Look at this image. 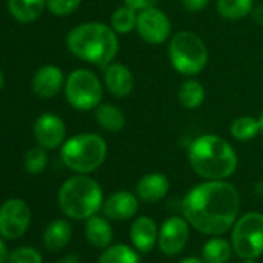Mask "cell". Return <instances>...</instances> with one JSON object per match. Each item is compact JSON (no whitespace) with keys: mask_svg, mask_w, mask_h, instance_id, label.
Wrapping results in <instances>:
<instances>
[{"mask_svg":"<svg viewBox=\"0 0 263 263\" xmlns=\"http://www.w3.org/2000/svg\"><path fill=\"white\" fill-rule=\"evenodd\" d=\"M240 195L224 180H206L192 187L183 200L187 223L206 235H223L237 221Z\"/></svg>","mask_w":263,"mask_h":263,"instance_id":"obj_1","label":"cell"},{"mask_svg":"<svg viewBox=\"0 0 263 263\" xmlns=\"http://www.w3.org/2000/svg\"><path fill=\"white\" fill-rule=\"evenodd\" d=\"M187 160L192 171L204 180H226L238 164L232 146L215 134L197 137L187 149Z\"/></svg>","mask_w":263,"mask_h":263,"instance_id":"obj_2","label":"cell"},{"mask_svg":"<svg viewBox=\"0 0 263 263\" xmlns=\"http://www.w3.org/2000/svg\"><path fill=\"white\" fill-rule=\"evenodd\" d=\"M67 47L73 56L105 68L118 54L119 42L115 30L101 22H84L67 34Z\"/></svg>","mask_w":263,"mask_h":263,"instance_id":"obj_3","label":"cell"},{"mask_svg":"<svg viewBox=\"0 0 263 263\" xmlns=\"http://www.w3.org/2000/svg\"><path fill=\"white\" fill-rule=\"evenodd\" d=\"M58 203L64 215L73 220H87L102 208V189L85 174L70 177L58 194Z\"/></svg>","mask_w":263,"mask_h":263,"instance_id":"obj_4","label":"cell"},{"mask_svg":"<svg viewBox=\"0 0 263 263\" xmlns=\"http://www.w3.org/2000/svg\"><path fill=\"white\" fill-rule=\"evenodd\" d=\"M107 157V143L98 134H79L68 138L61 149L64 164L76 174H91L102 166Z\"/></svg>","mask_w":263,"mask_h":263,"instance_id":"obj_5","label":"cell"},{"mask_svg":"<svg viewBox=\"0 0 263 263\" xmlns=\"http://www.w3.org/2000/svg\"><path fill=\"white\" fill-rule=\"evenodd\" d=\"M167 53L172 68L183 76L200 74L209 61L206 44L192 31H180L172 36Z\"/></svg>","mask_w":263,"mask_h":263,"instance_id":"obj_6","label":"cell"},{"mask_svg":"<svg viewBox=\"0 0 263 263\" xmlns=\"http://www.w3.org/2000/svg\"><path fill=\"white\" fill-rule=\"evenodd\" d=\"M64 91L68 104L81 111L95 110L102 101V84L99 78L87 68L71 71L65 79Z\"/></svg>","mask_w":263,"mask_h":263,"instance_id":"obj_7","label":"cell"},{"mask_svg":"<svg viewBox=\"0 0 263 263\" xmlns=\"http://www.w3.org/2000/svg\"><path fill=\"white\" fill-rule=\"evenodd\" d=\"M232 249L238 257L249 260L263 254V214L248 212L232 226Z\"/></svg>","mask_w":263,"mask_h":263,"instance_id":"obj_8","label":"cell"},{"mask_svg":"<svg viewBox=\"0 0 263 263\" xmlns=\"http://www.w3.org/2000/svg\"><path fill=\"white\" fill-rule=\"evenodd\" d=\"M31 223V209L21 198L7 200L0 206V235L7 240L21 238Z\"/></svg>","mask_w":263,"mask_h":263,"instance_id":"obj_9","label":"cell"},{"mask_svg":"<svg viewBox=\"0 0 263 263\" xmlns=\"http://www.w3.org/2000/svg\"><path fill=\"white\" fill-rule=\"evenodd\" d=\"M135 30L146 44L161 45L167 39H171L172 24L163 10L157 7H151V8L138 11Z\"/></svg>","mask_w":263,"mask_h":263,"instance_id":"obj_10","label":"cell"},{"mask_svg":"<svg viewBox=\"0 0 263 263\" xmlns=\"http://www.w3.org/2000/svg\"><path fill=\"white\" fill-rule=\"evenodd\" d=\"M189 223L181 217L167 218L158 231V248L164 255L180 254L189 240Z\"/></svg>","mask_w":263,"mask_h":263,"instance_id":"obj_11","label":"cell"},{"mask_svg":"<svg viewBox=\"0 0 263 263\" xmlns=\"http://www.w3.org/2000/svg\"><path fill=\"white\" fill-rule=\"evenodd\" d=\"M67 128L61 116L47 111L42 113L34 122V138L45 151H54L65 143Z\"/></svg>","mask_w":263,"mask_h":263,"instance_id":"obj_12","label":"cell"},{"mask_svg":"<svg viewBox=\"0 0 263 263\" xmlns=\"http://www.w3.org/2000/svg\"><path fill=\"white\" fill-rule=\"evenodd\" d=\"M138 211V197L128 191H118L113 192L104 203L102 212L108 220L113 221H124L132 217H135Z\"/></svg>","mask_w":263,"mask_h":263,"instance_id":"obj_13","label":"cell"},{"mask_svg":"<svg viewBox=\"0 0 263 263\" xmlns=\"http://www.w3.org/2000/svg\"><path fill=\"white\" fill-rule=\"evenodd\" d=\"M64 85H65L64 73L56 65L41 67L34 73L33 81H31V88L34 91V95H37L39 98H44V99L56 96L62 90Z\"/></svg>","mask_w":263,"mask_h":263,"instance_id":"obj_14","label":"cell"},{"mask_svg":"<svg viewBox=\"0 0 263 263\" xmlns=\"http://www.w3.org/2000/svg\"><path fill=\"white\" fill-rule=\"evenodd\" d=\"M104 70V84L110 95L116 98H125L135 87V78L132 71L119 62L108 64Z\"/></svg>","mask_w":263,"mask_h":263,"instance_id":"obj_15","label":"cell"},{"mask_svg":"<svg viewBox=\"0 0 263 263\" xmlns=\"http://www.w3.org/2000/svg\"><path fill=\"white\" fill-rule=\"evenodd\" d=\"M130 240L140 252H151L158 243V228L146 215L135 218L130 228Z\"/></svg>","mask_w":263,"mask_h":263,"instance_id":"obj_16","label":"cell"},{"mask_svg":"<svg viewBox=\"0 0 263 263\" xmlns=\"http://www.w3.org/2000/svg\"><path fill=\"white\" fill-rule=\"evenodd\" d=\"M171 183L164 174L151 172L141 177L137 184V197L144 203H157L163 200L169 192Z\"/></svg>","mask_w":263,"mask_h":263,"instance_id":"obj_17","label":"cell"},{"mask_svg":"<svg viewBox=\"0 0 263 263\" xmlns=\"http://www.w3.org/2000/svg\"><path fill=\"white\" fill-rule=\"evenodd\" d=\"M85 237L88 243H91L95 248L105 249L111 245L113 240V229L108 223L107 217L93 215L85 220Z\"/></svg>","mask_w":263,"mask_h":263,"instance_id":"obj_18","label":"cell"},{"mask_svg":"<svg viewBox=\"0 0 263 263\" xmlns=\"http://www.w3.org/2000/svg\"><path fill=\"white\" fill-rule=\"evenodd\" d=\"M47 7V0H8L11 16L21 24L37 21Z\"/></svg>","mask_w":263,"mask_h":263,"instance_id":"obj_19","label":"cell"},{"mask_svg":"<svg viewBox=\"0 0 263 263\" xmlns=\"http://www.w3.org/2000/svg\"><path fill=\"white\" fill-rule=\"evenodd\" d=\"M73 235V228L67 220L51 221L44 232V245L50 251H59L68 245Z\"/></svg>","mask_w":263,"mask_h":263,"instance_id":"obj_20","label":"cell"},{"mask_svg":"<svg viewBox=\"0 0 263 263\" xmlns=\"http://www.w3.org/2000/svg\"><path fill=\"white\" fill-rule=\"evenodd\" d=\"M95 119L98 125L107 132H121L125 127V116L122 110L113 104H99L95 108Z\"/></svg>","mask_w":263,"mask_h":263,"instance_id":"obj_21","label":"cell"},{"mask_svg":"<svg viewBox=\"0 0 263 263\" xmlns=\"http://www.w3.org/2000/svg\"><path fill=\"white\" fill-rule=\"evenodd\" d=\"M206 98V91L204 87L200 81L197 79H186L178 90V102L187 108V110H194L198 108Z\"/></svg>","mask_w":263,"mask_h":263,"instance_id":"obj_22","label":"cell"},{"mask_svg":"<svg viewBox=\"0 0 263 263\" xmlns=\"http://www.w3.org/2000/svg\"><path fill=\"white\" fill-rule=\"evenodd\" d=\"M254 0H217L215 10L220 17L228 21H241L251 16Z\"/></svg>","mask_w":263,"mask_h":263,"instance_id":"obj_23","label":"cell"},{"mask_svg":"<svg viewBox=\"0 0 263 263\" xmlns=\"http://www.w3.org/2000/svg\"><path fill=\"white\" fill-rule=\"evenodd\" d=\"M138 11L128 5H122L111 13L110 27L115 30L116 34H128L137 28Z\"/></svg>","mask_w":263,"mask_h":263,"instance_id":"obj_24","label":"cell"},{"mask_svg":"<svg viewBox=\"0 0 263 263\" xmlns=\"http://www.w3.org/2000/svg\"><path fill=\"white\" fill-rule=\"evenodd\" d=\"M98 263H140V255L127 245H110L99 255Z\"/></svg>","mask_w":263,"mask_h":263,"instance_id":"obj_25","label":"cell"},{"mask_svg":"<svg viewBox=\"0 0 263 263\" xmlns=\"http://www.w3.org/2000/svg\"><path fill=\"white\" fill-rule=\"evenodd\" d=\"M260 134L258 119L252 116H240L231 124V135L237 141H251Z\"/></svg>","mask_w":263,"mask_h":263,"instance_id":"obj_26","label":"cell"},{"mask_svg":"<svg viewBox=\"0 0 263 263\" xmlns=\"http://www.w3.org/2000/svg\"><path fill=\"white\" fill-rule=\"evenodd\" d=\"M231 246L224 238L215 237L211 238L203 248V261L204 263H228L231 258Z\"/></svg>","mask_w":263,"mask_h":263,"instance_id":"obj_27","label":"cell"},{"mask_svg":"<svg viewBox=\"0 0 263 263\" xmlns=\"http://www.w3.org/2000/svg\"><path fill=\"white\" fill-rule=\"evenodd\" d=\"M48 163V155L47 151L41 146L33 147L27 152L25 155V169L31 175H39L45 171Z\"/></svg>","mask_w":263,"mask_h":263,"instance_id":"obj_28","label":"cell"},{"mask_svg":"<svg viewBox=\"0 0 263 263\" xmlns=\"http://www.w3.org/2000/svg\"><path fill=\"white\" fill-rule=\"evenodd\" d=\"M10 263H44L42 254L31 246L14 248L8 255Z\"/></svg>","mask_w":263,"mask_h":263,"instance_id":"obj_29","label":"cell"},{"mask_svg":"<svg viewBox=\"0 0 263 263\" xmlns=\"http://www.w3.org/2000/svg\"><path fill=\"white\" fill-rule=\"evenodd\" d=\"M79 5L81 0H47V8L50 10L51 14L58 17L70 16L78 10Z\"/></svg>","mask_w":263,"mask_h":263,"instance_id":"obj_30","label":"cell"},{"mask_svg":"<svg viewBox=\"0 0 263 263\" xmlns=\"http://www.w3.org/2000/svg\"><path fill=\"white\" fill-rule=\"evenodd\" d=\"M211 0H181V5L186 11L191 13H198L201 10H204L209 5Z\"/></svg>","mask_w":263,"mask_h":263,"instance_id":"obj_31","label":"cell"},{"mask_svg":"<svg viewBox=\"0 0 263 263\" xmlns=\"http://www.w3.org/2000/svg\"><path fill=\"white\" fill-rule=\"evenodd\" d=\"M158 0H124V4L132 7L137 11H141V10H146V8H151V7H155Z\"/></svg>","mask_w":263,"mask_h":263,"instance_id":"obj_32","label":"cell"},{"mask_svg":"<svg viewBox=\"0 0 263 263\" xmlns=\"http://www.w3.org/2000/svg\"><path fill=\"white\" fill-rule=\"evenodd\" d=\"M251 17H252V21H254L258 27H263V5L254 7L252 11H251Z\"/></svg>","mask_w":263,"mask_h":263,"instance_id":"obj_33","label":"cell"},{"mask_svg":"<svg viewBox=\"0 0 263 263\" xmlns=\"http://www.w3.org/2000/svg\"><path fill=\"white\" fill-rule=\"evenodd\" d=\"M8 249H7V245L4 243V240L0 238V263H5L8 260Z\"/></svg>","mask_w":263,"mask_h":263,"instance_id":"obj_34","label":"cell"},{"mask_svg":"<svg viewBox=\"0 0 263 263\" xmlns=\"http://www.w3.org/2000/svg\"><path fill=\"white\" fill-rule=\"evenodd\" d=\"M58 263H81V260H79V257H78V255H74V254H68V255H65V257H62Z\"/></svg>","mask_w":263,"mask_h":263,"instance_id":"obj_35","label":"cell"},{"mask_svg":"<svg viewBox=\"0 0 263 263\" xmlns=\"http://www.w3.org/2000/svg\"><path fill=\"white\" fill-rule=\"evenodd\" d=\"M180 263H204V261L200 260V258H197V257H187V258L181 260Z\"/></svg>","mask_w":263,"mask_h":263,"instance_id":"obj_36","label":"cell"},{"mask_svg":"<svg viewBox=\"0 0 263 263\" xmlns=\"http://www.w3.org/2000/svg\"><path fill=\"white\" fill-rule=\"evenodd\" d=\"M258 124H260V134L263 135V113H261L260 118H258Z\"/></svg>","mask_w":263,"mask_h":263,"instance_id":"obj_37","label":"cell"},{"mask_svg":"<svg viewBox=\"0 0 263 263\" xmlns=\"http://www.w3.org/2000/svg\"><path fill=\"white\" fill-rule=\"evenodd\" d=\"M4 81H5V79H4V73H2V70H0V88L4 87Z\"/></svg>","mask_w":263,"mask_h":263,"instance_id":"obj_38","label":"cell"},{"mask_svg":"<svg viewBox=\"0 0 263 263\" xmlns=\"http://www.w3.org/2000/svg\"><path fill=\"white\" fill-rule=\"evenodd\" d=\"M243 263H257V261H255L254 258H249V260H245Z\"/></svg>","mask_w":263,"mask_h":263,"instance_id":"obj_39","label":"cell"}]
</instances>
